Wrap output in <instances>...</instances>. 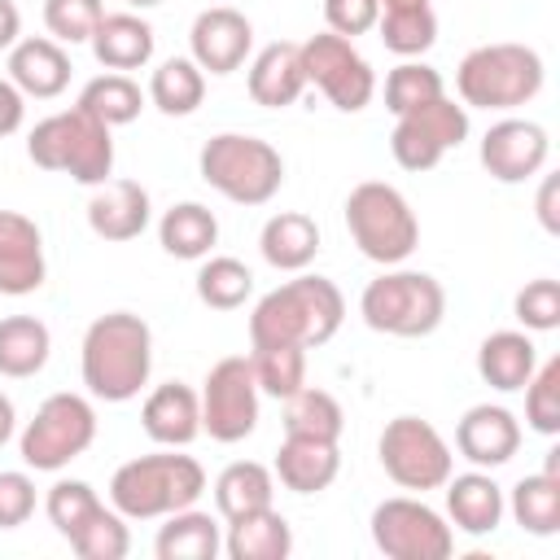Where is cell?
<instances>
[{"mask_svg": "<svg viewBox=\"0 0 560 560\" xmlns=\"http://www.w3.org/2000/svg\"><path fill=\"white\" fill-rule=\"evenodd\" d=\"M258 249L276 271H306L319 254V223L302 210H280L262 223Z\"/></svg>", "mask_w": 560, "mask_h": 560, "instance_id": "obj_26", "label": "cell"}, {"mask_svg": "<svg viewBox=\"0 0 560 560\" xmlns=\"http://www.w3.org/2000/svg\"><path fill=\"white\" fill-rule=\"evenodd\" d=\"M13 420H18V416H13V402L0 394V446L13 438Z\"/></svg>", "mask_w": 560, "mask_h": 560, "instance_id": "obj_51", "label": "cell"}, {"mask_svg": "<svg viewBox=\"0 0 560 560\" xmlns=\"http://www.w3.org/2000/svg\"><path fill=\"white\" fill-rule=\"evenodd\" d=\"M512 516L525 534L534 538H551L560 529V472L542 468V472H529L512 486Z\"/></svg>", "mask_w": 560, "mask_h": 560, "instance_id": "obj_33", "label": "cell"}, {"mask_svg": "<svg viewBox=\"0 0 560 560\" xmlns=\"http://www.w3.org/2000/svg\"><path fill=\"white\" fill-rule=\"evenodd\" d=\"M201 490H206V468L192 455H175V446L127 459L109 477V503L127 521H158L179 508H192Z\"/></svg>", "mask_w": 560, "mask_h": 560, "instance_id": "obj_3", "label": "cell"}, {"mask_svg": "<svg viewBox=\"0 0 560 560\" xmlns=\"http://www.w3.org/2000/svg\"><path fill=\"white\" fill-rule=\"evenodd\" d=\"M26 118V96L18 92L13 79H0V136H13Z\"/></svg>", "mask_w": 560, "mask_h": 560, "instance_id": "obj_48", "label": "cell"}, {"mask_svg": "<svg viewBox=\"0 0 560 560\" xmlns=\"http://www.w3.org/2000/svg\"><path fill=\"white\" fill-rule=\"evenodd\" d=\"M188 48H192V61L201 66V74H232L245 66V57L254 48V26L241 9L214 4V9L197 13V22L188 31Z\"/></svg>", "mask_w": 560, "mask_h": 560, "instance_id": "obj_16", "label": "cell"}, {"mask_svg": "<svg viewBox=\"0 0 560 560\" xmlns=\"http://www.w3.org/2000/svg\"><path fill=\"white\" fill-rule=\"evenodd\" d=\"M96 508H101V499H96V490L88 481H52V490L44 499V512H48V521H52V529L61 538H70Z\"/></svg>", "mask_w": 560, "mask_h": 560, "instance_id": "obj_44", "label": "cell"}, {"mask_svg": "<svg viewBox=\"0 0 560 560\" xmlns=\"http://www.w3.org/2000/svg\"><path fill=\"white\" fill-rule=\"evenodd\" d=\"M44 276L48 262H44L39 228L18 210H0V293L26 298L44 284Z\"/></svg>", "mask_w": 560, "mask_h": 560, "instance_id": "obj_17", "label": "cell"}, {"mask_svg": "<svg viewBox=\"0 0 560 560\" xmlns=\"http://www.w3.org/2000/svg\"><path fill=\"white\" fill-rule=\"evenodd\" d=\"M88 44H92V57L105 70L127 74V70L149 66V57H153V26L144 18H136V13H105Z\"/></svg>", "mask_w": 560, "mask_h": 560, "instance_id": "obj_25", "label": "cell"}, {"mask_svg": "<svg viewBox=\"0 0 560 560\" xmlns=\"http://www.w3.org/2000/svg\"><path fill=\"white\" fill-rule=\"evenodd\" d=\"M376 18H381V0H324V22L332 35L354 39V35L372 31Z\"/></svg>", "mask_w": 560, "mask_h": 560, "instance_id": "obj_47", "label": "cell"}, {"mask_svg": "<svg viewBox=\"0 0 560 560\" xmlns=\"http://www.w3.org/2000/svg\"><path fill=\"white\" fill-rule=\"evenodd\" d=\"M346 319V298L332 280L293 271V280L262 293L249 311V346H324Z\"/></svg>", "mask_w": 560, "mask_h": 560, "instance_id": "obj_1", "label": "cell"}, {"mask_svg": "<svg viewBox=\"0 0 560 560\" xmlns=\"http://www.w3.org/2000/svg\"><path fill=\"white\" fill-rule=\"evenodd\" d=\"M140 424L158 446H175L179 451L201 433V398L184 381H166L144 398Z\"/></svg>", "mask_w": 560, "mask_h": 560, "instance_id": "obj_22", "label": "cell"}, {"mask_svg": "<svg viewBox=\"0 0 560 560\" xmlns=\"http://www.w3.org/2000/svg\"><path fill=\"white\" fill-rule=\"evenodd\" d=\"M534 368H538V346H534L525 332H512V328L490 332V337L481 341V350H477V372H481V381L494 385L499 394L521 389V385L534 376Z\"/></svg>", "mask_w": 560, "mask_h": 560, "instance_id": "obj_27", "label": "cell"}, {"mask_svg": "<svg viewBox=\"0 0 560 560\" xmlns=\"http://www.w3.org/2000/svg\"><path fill=\"white\" fill-rule=\"evenodd\" d=\"M372 542L389 560H446L455 547V534L424 499L398 494L372 508Z\"/></svg>", "mask_w": 560, "mask_h": 560, "instance_id": "obj_12", "label": "cell"}, {"mask_svg": "<svg viewBox=\"0 0 560 560\" xmlns=\"http://www.w3.org/2000/svg\"><path fill=\"white\" fill-rule=\"evenodd\" d=\"M201 96H206V74H201V66L192 57H171L149 79V101L171 118L192 114L201 105Z\"/></svg>", "mask_w": 560, "mask_h": 560, "instance_id": "obj_36", "label": "cell"}, {"mask_svg": "<svg viewBox=\"0 0 560 560\" xmlns=\"http://www.w3.org/2000/svg\"><path fill=\"white\" fill-rule=\"evenodd\" d=\"M376 31H381V44L389 52L420 57L438 39V13H433V4H420V9H385L376 18Z\"/></svg>", "mask_w": 560, "mask_h": 560, "instance_id": "obj_40", "label": "cell"}, {"mask_svg": "<svg viewBox=\"0 0 560 560\" xmlns=\"http://www.w3.org/2000/svg\"><path fill=\"white\" fill-rule=\"evenodd\" d=\"M438 96H442V74L433 66H424V61H411L407 57L402 66H394L385 74V109L394 118L407 114V109H420V105H429Z\"/></svg>", "mask_w": 560, "mask_h": 560, "instance_id": "obj_41", "label": "cell"}, {"mask_svg": "<svg viewBox=\"0 0 560 560\" xmlns=\"http://www.w3.org/2000/svg\"><path fill=\"white\" fill-rule=\"evenodd\" d=\"M18 35H22V13H18V4H13V0H0V52H4V48H13V44H18Z\"/></svg>", "mask_w": 560, "mask_h": 560, "instance_id": "obj_50", "label": "cell"}, {"mask_svg": "<svg viewBox=\"0 0 560 560\" xmlns=\"http://www.w3.org/2000/svg\"><path fill=\"white\" fill-rule=\"evenodd\" d=\"M346 429L341 402L328 389L302 385L298 394L284 398V433L289 438H319V442H337Z\"/></svg>", "mask_w": 560, "mask_h": 560, "instance_id": "obj_34", "label": "cell"}, {"mask_svg": "<svg viewBox=\"0 0 560 560\" xmlns=\"http://www.w3.org/2000/svg\"><path fill=\"white\" fill-rule=\"evenodd\" d=\"M254 293V276L241 258H228V254H206L201 271H197V298L210 306V311H236L245 306V298Z\"/></svg>", "mask_w": 560, "mask_h": 560, "instance_id": "obj_37", "label": "cell"}, {"mask_svg": "<svg viewBox=\"0 0 560 560\" xmlns=\"http://www.w3.org/2000/svg\"><path fill=\"white\" fill-rule=\"evenodd\" d=\"M96 442V411L83 394H48L35 420L22 429V464L35 472H57Z\"/></svg>", "mask_w": 560, "mask_h": 560, "instance_id": "obj_9", "label": "cell"}, {"mask_svg": "<svg viewBox=\"0 0 560 560\" xmlns=\"http://www.w3.org/2000/svg\"><path fill=\"white\" fill-rule=\"evenodd\" d=\"M105 18L101 0H44V26L57 44H88Z\"/></svg>", "mask_w": 560, "mask_h": 560, "instance_id": "obj_43", "label": "cell"}, {"mask_svg": "<svg viewBox=\"0 0 560 560\" xmlns=\"http://www.w3.org/2000/svg\"><path fill=\"white\" fill-rule=\"evenodd\" d=\"M464 140H468V105H455L442 92L438 101L398 114L389 131V153L402 171H433Z\"/></svg>", "mask_w": 560, "mask_h": 560, "instance_id": "obj_11", "label": "cell"}, {"mask_svg": "<svg viewBox=\"0 0 560 560\" xmlns=\"http://www.w3.org/2000/svg\"><path fill=\"white\" fill-rule=\"evenodd\" d=\"M302 70H306V83H315L341 114H359L376 92V74L368 57L346 35H332V31L311 35L302 44Z\"/></svg>", "mask_w": 560, "mask_h": 560, "instance_id": "obj_14", "label": "cell"}, {"mask_svg": "<svg viewBox=\"0 0 560 560\" xmlns=\"http://www.w3.org/2000/svg\"><path fill=\"white\" fill-rule=\"evenodd\" d=\"M26 153L39 171H61L83 188L105 184L109 171H114L109 127L101 118H92L88 109H79V105L35 122L31 136H26Z\"/></svg>", "mask_w": 560, "mask_h": 560, "instance_id": "obj_4", "label": "cell"}, {"mask_svg": "<svg viewBox=\"0 0 560 560\" xmlns=\"http://www.w3.org/2000/svg\"><path fill=\"white\" fill-rule=\"evenodd\" d=\"M201 179L236 206H267L284 184V158L245 131H219L201 144Z\"/></svg>", "mask_w": 560, "mask_h": 560, "instance_id": "obj_5", "label": "cell"}, {"mask_svg": "<svg viewBox=\"0 0 560 560\" xmlns=\"http://www.w3.org/2000/svg\"><path fill=\"white\" fill-rule=\"evenodd\" d=\"M556 192H560V184H556V175H547V179H542V188H538V219H542V228H547V232H560Z\"/></svg>", "mask_w": 560, "mask_h": 560, "instance_id": "obj_49", "label": "cell"}, {"mask_svg": "<svg viewBox=\"0 0 560 560\" xmlns=\"http://www.w3.org/2000/svg\"><path fill=\"white\" fill-rule=\"evenodd\" d=\"M254 105L262 109H284L302 96L306 88V70H302V44H289V39H276L267 44L254 61H249V79H245Z\"/></svg>", "mask_w": 560, "mask_h": 560, "instance_id": "obj_21", "label": "cell"}, {"mask_svg": "<svg viewBox=\"0 0 560 560\" xmlns=\"http://www.w3.org/2000/svg\"><path fill=\"white\" fill-rule=\"evenodd\" d=\"M516 319L529 328V332H551L560 324V284L556 280H529L521 293H516Z\"/></svg>", "mask_w": 560, "mask_h": 560, "instance_id": "obj_45", "label": "cell"}, {"mask_svg": "<svg viewBox=\"0 0 560 560\" xmlns=\"http://www.w3.org/2000/svg\"><path fill=\"white\" fill-rule=\"evenodd\" d=\"M223 551L232 560H284L293 551V529L276 508H262V512L228 521Z\"/></svg>", "mask_w": 560, "mask_h": 560, "instance_id": "obj_29", "label": "cell"}, {"mask_svg": "<svg viewBox=\"0 0 560 560\" xmlns=\"http://www.w3.org/2000/svg\"><path fill=\"white\" fill-rule=\"evenodd\" d=\"M420 4H429V0H381V13L385 9H420Z\"/></svg>", "mask_w": 560, "mask_h": 560, "instance_id": "obj_52", "label": "cell"}, {"mask_svg": "<svg viewBox=\"0 0 560 560\" xmlns=\"http://www.w3.org/2000/svg\"><path fill=\"white\" fill-rule=\"evenodd\" d=\"M35 512V481L18 468L0 472V529H18L26 525Z\"/></svg>", "mask_w": 560, "mask_h": 560, "instance_id": "obj_46", "label": "cell"}, {"mask_svg": "<svg viewBox=\"0 0 560 560\" xmlns=\"http://www.w3.org/2000/svg\"><path fill=\"white\" fill-rule=\"evenodd\" d=\"M376 455H381V468L394 486L402 490H442L455 459H451V446L446 438L420 420V416H394L385 429H381V442H376Z\"/></svg>", "mask_w": 560, "mask_h": 560, "instance_id": "obj_10", "label": "cell"}, {"mask_svg": "<svg viewBox=\"0 0 560 560\" xmlns=\"http://www.w3.org/2000/svg\"><path fill=\"white\" fill-rule=\"evenodd\" d=\"M525 389V420L534 433L556 438L560 433V359H547L534 368V376L521 385Z\"/></svg>", "mask_w": 560, "mask_h": 560, "instance_id": "obj_42", "label": "cell"}, {"mask_svg": "<svg viewBox=\"0 0 560 560\" xmlns=\"http://www.w3.org/2000/svg\"><path fill=\"white\" fill-rule=\"evenodd\" d=\"M455 446L472 468H499L521 451V424L508 407H468L455 424Z\"/></svg>", "mask_w": 560, "mask_h": 560, "instance_id": "obj_18", "label": "cell"}, {"mask_svg": "<svg viewBox=\"0 0 560 560\" xmlns=\"http://www.w3.org/2000/svg\"><path fill=\"white\" fill-rule=\"evenodd\" d=\"M52 337L44 328V319L35 315H9L0 319V376L26 381L48 363Z\"/></svg>", "mask_w": 560, "mask_h": 560, "instance_id": "obj_32", "label": "cell"}, {"mask_svg": "<svg viewBox=\"0 0 560 560\" xmlns=\"http://www.w3.org/2000/svg\"><path fill=\"white\" fill-rule=\"evenodd\" d=\"M249 368L258 381V394L289 398L306 385V350L302 346H254Z\"/></svg>", "mask_w": 560, "mask_h": 560, "instance_id": "obj_39", "label": "cell"}, {"mask_svg": "<svg viewBox=\"0 0 560 560\" xmlns=\"http://www.w3.org/2000/svg\"><path fill=\"white\" fill-rule=\"evenodd\" d=\"M88 228L101 241H136L149 228V192L136 179H105L88 197Z\"/></svg>", "mask_w": 560, "mask_h": 560, "instance_id": "obj_19", "label": "cell"}, {"mask_svg": "<svg viewBox=\"0 0 560 560\" xmlns=\"http://www.w3.org/2000/svg\"><path fill=\"white\" fill-rule=\"evenodd\" d=\"M258 429V381L249 354H228L206 372L201 389V433L214 442H241Z\"/></svg>", "mask_w": 560, "mask_h": 560, "instance_id": "obj_13", "label": "cell"}, {"mask_svg": "<svg viewBox=\"0 0 560 560\" xmlns=\"http://www.w3.org/2000/svg\"><path fill=\"white\" fill-rule=\"evenodd\" d=\"M74 105L88 109L92 118H101L105 127H122V122H136V118H140V109H144V92H140V83H136L131 74L109 70V74H96V79L79 92Z\"/></svg>", "mask_w": 560, "mask_h": 560, "instance_id": "obj_35", "label": "cell"}, {"mask_svg": "<svg viewBox=\"0 0 560 560\" xmlns=\"http://www.w3.org/2000/svg\"><path fill=\"white\" fill-rule=\"evenodd\" d=\"M9 79L18 83L22 96L52 101V96H61L66 83H70V52H66L52 35L18 39V44L9 48Z\"/></svg>", "mask_w": 560, "mask_h": 560, "instance_id": "obj_20", "label": "cell"}, {"mask_svg": "<svg viewBox=\"0 0 560 560\" xmlns=\"http://www.w3.org/2000/svg\"><path fill=\"white\" fill-rule=\"evenodd\" d=\"M70 547H74V556L79 560H122L127 551H131V534H127V516L109 503H101L70 538H66Z\"/></svg>", "mask_w": 560, "mask_h": 560, "instance_id": "obj_38", "label": "cell"}, {"mask_svg": "<svg viewBox=\"0 0 560 560\" xmlns=\"http://www.w3.org/2000/svg\"><path fill=\"white\" fill-rule=\"evenodd\" d=\"M542 57L525 44H481L455 70V92L472 109H516L542 92Z\"/></svg>", "mask_w": 560, "mask_h": 560, "instance_id": "obj_6", "label": "cell"}, {"mask_svg": "<svg viewBox=\"0 0 560 560\" xmlns=\"http://www.w3.org/2000/svg\"><path fill=\"white\" fill-rule=\"evenodd\" d=\"M359 315L385 337H429L446 315V293L429 271H381L359 298Z\"/></svg>", "mask_w": 560, "mask_h": 560, "instance_id": "obj_8", "label": "cell"}, {"mask_svg": "<svg viewBox=\"0 0 560 560\" xmlns=\"http://www.w3.org/2000/svg\"><path fill=\"white\" fill-rule=\"evenodd\" d=\"M158 560H214L223 551V538H219V521L210 512H197V508H179L166 516V525L158 529V542H153Z\"/></svg>", "mask_w": 560, "mask_h": 560, "instance_id": "obj_30", "label": "cell"}, {"mask_svg": "<svg viewBox=\"0 0 560 560\" xmlns=\"http://www.w3.org/2000/svg\"><path fill=\"white\" fill-rule=\"evenodd\" d=\"M346 228L363 258L381 267H398L420 245V223L407 197L385 179H363L346 197Z\"/></svg>", "mask_w": 560, "mask_h": 560, "instance_id": "obj_7", "label": "cell"}, {"mask_svg": "<svg viewBox=\"0 0 560 560\" xmlns=\"http://www.w3.org/2000/svg\"><path fill=\"white\" fill-rule=\"evenodd\" d=\"M503 490L490 472H459V477H446V516L455 529L481 538V534H494L499 521H503Z\"/></svg>", "mask_w": 560, "mask_h": 560, "instance_id": "obj_24", "label": "cell"}, {"mask_svg": "<svg viewBox=\"0 0 560 560\" xmlns=\"http://www.w3.org/2000/svg\"><path fill=\"white\" fill-rule=\"evenodd\" d=\"M131 9H153V4H162V0H127Z\"/></svg>", "mask_w": 560, "mask_h": 560, "instance_id": "obj_53", "label": "cell"}, {"mask_svg": "<svg viewBox=\"0 0 560 560\" xmlns=\"http://www.w3.org/2000/svg\"><path fill=\"white\" fill-rule=\"evenodd\" d=\"M551 140L529 118H503L481 136V166L499 184H525L547 166Z\"/></svg>", "mask_w": 560, "mask_h": 560, "instance_id": "obj_15", "label": "cell"}, {"mask_svg": "<svg viewBox=\"0 0 560 560\" xmlns=\"http://www.w3.org/2000/svg\"><path fill=\"white\" fill-rule=\"evenodd\" d=\"M83 385L92 398L105 402H131L149 385L153 368V332L131 311H109L88 324L83 350H79Z\"/></svg>", "mask_w": 560, "mask_h": 560, "instance_id": "obj_2", "label": "cell"}, {"mask_svg": "<svg viewBox=\"0 0 560 560\" xmlns=\"http://www.w3.org/2000/svg\"><path fill=\"white\" fill-rule=\"evenodd\" d=\"M158 241L171 258H184V262H197L214 249L219 241V219L201 206V201H179L162 214L158 223Z\"/></svg>", "mask_w": 560, "mask_h": 560, "instance_id": "obj_31", "label": "cell"}, {"mask_svg": "<svg viewBox=\"0 0 560 560\" xmlns=\"http://www.w3.org/2000/svg\"><path fill=\"white\" fill-rule=\"evenodd\" d=\"M271 499H276V472L262 468L258 459H236L214 477V508L223 521L262 512L271 508Z\"/></svg>", "mask_w": 560, "mask_h": 560, "instance_id": "obj_28", "label": "cell"}, {"mask_svg": "<svg viewBox=\"0 0 560 560\" xmlns=\"http://www.w3.org/2000/svg\"><path fill=\"white\" fill-rule=\"evenodd\" d=\"M337 468H341V455H337V442H319V438H289L280 442L276 451V477L284 490L293 494H319L337 481Z\"/></svg>", "mask_w": 560, "mask_h": 560, "instance_id": "obj_23", "label": "cell"}]
</instances>
